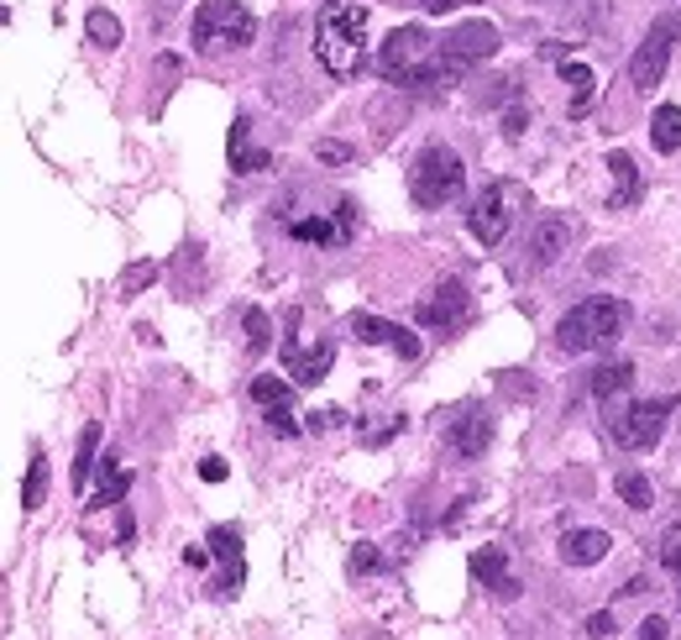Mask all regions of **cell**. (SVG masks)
<instances>
[{"instance_id":"cell-1","label":"cell","mask_w":681,"mask_h":640,"mask_svg":"<svg viewBox=\"0 0 681 640\" xmlns=\"http://www.w3.org/2000/svg\"><path fill=\"white\" fill-rule=\"evenodd\" d=\"M362 42H367V5L326 0L315 16V59L330 79H352L362 68Z\"/></svg>"},{"instance_id":"cell-2","label":"cell","mask_w":681,"mask_h":640,"mask_svg":"<svg viewBox=\"0 0 681 640\" xmlns=\"http://www.w3.org/2000/svg\"><path fill=\"white\" fill-rule=\"evenodd\" d=\"M623 326H629V305L614 300V294H593V300H582V305H571L562 315L556 347L571 352V357H577V352H614Z\"/></svg>"},{"instance_id":"cell-3","label":"cell","mask_w":681,"mask_h":640,"mask_svg":"<svg viewBox=\"0 0 681 640\" xmlns=\"http://www.w3.org/2000/svg\"><path fill=\"white\" fill-rule=\"evenodd\" d=\"M257 37V16L241 5V0H205L194 5L189 16V42L200 59H220V53H237Z\"/></svg>"},{"instance_id":"cell-4","label":"cell","mask_w":681,"mask_h":640,"mask_svg":"<svg viewBox=\"0 0 681 640\" xmlns=\"http://www.w3.org/2000/svg\"><path fill=\"white\" fill-rule=\"evenodd\" d=\"M462 189H467V163H462V153L445 148V142H430V148L415 158V168H409V200H415L419 211H445V205L462 200Z\"/></svg>"},{"instance_id":"cell-5","label":"cell","mask_w":681,"mask_h":640,"mask_svg":"<svg viewBox=\"0 0 681 640\" xmlns=\"http://www.w3.org/2000/svg\"><path fill=\"white\" fill-rule=\"evenodd\" d=\"M493 53H499V27H493V22H467V27H456L441 42L436 63H430L425 90H456L462 74H472L477 63L493 59Z\"/></svg>"},{"instance_id":"cell-6","label":"cell","mask_w":681,"mask_h":640,"mask_svg":"<svg viewBox=\"0 0 681 640\" xmlns=\"http://www.w3.org/2000/svg\"><path fill=\"white\" fill-rule=\"evenodd\" d=\"M671 415H677V399H645V404H623V394L603 399L608 436H614V447H623V452H645V447H655Z\"/></svg>"},{"instance_id":"cell-7","label":"cell","mask_w":681,"mask_h":640,"mask_svg":"<svg viewBox=\"0 0 681 640\" xmlns=\"http://www.w3.org/2000/svg\"><path fill=\"white\" fill-rule=\"evenodd\" d=\"M436 37L425 27H393L378 48V74L388 85H404V90H425V74L436 63Z\"/></svg>"},{"instance_id":"cell-8","label":"cell","mask_w":681,"mask_h":640,"mask_svg":"<svg viewBox=\"0 0 681 640\" xmlns=\"http://www.w3.org/2000/svg\"><path fill=\"white\" fill-rule=\"evenodd\" d=\"M525 200H530V189L519 179L488 184L472 205H467V231H472L482 247H499L508 237V226H514V215L525 211Z\"/></svg>"},{"instance_id":"cell-9","label":"cell","mask_w":681,"mask_h":640,"mask_svg":"<svg viewBox=\"0 0 681 640\" xmlns=\"http://www.w3.org/2000/svg\"><path fill=\"white\" fill-rule=\"evenodd\" d=\"M467 315H472V294H467V284L462 278H441L430 294H419L415 305V321L425 331H462L467 326Z\"/></svg>"},{"instance_id":"cell-10","label":"cell","mask_w":681,"mask_h":640,"mask_svg":"<svg viewBox=\"0 0 681 640\" xmlns=\"http://www.w3.org/2000/svg\"><path fill=\"white\" fill-rule=\"evenodd\" d=\"M681 32V16H660L651 32H645V42L634 48V59H629V79H634V90H655L660 85V74H666V63H671V42H677Z\"/></svg>"},{"instance_id":"cell-11","label":"cell","mask_w":681,"mask_h":640,"mask_svg":"<svg viewBox=\"0 0 681 640\" xmlns=\"http://www.w3.org/2000/svg\"><path fill=\"white\" fill-rule=\"evenodd\" d=\"M278 357H283V378H294V389H315V384L330 373V363H336V341L320 336L315 347H299L294 336H283Z\"/></svg>"},{"instance_id":"cell-12","label":"cell","mask_w":681,"mask_h":640,"mask_svg":"<svg viewBox=\"0 0 681 640\" xmlns=\"http://www.w3.org/2000/svg\"><path fill=\"white\" fill-rule=\"evenodd\" d=\"M571 231H577V221L562 211H545L540 221L530 226V268H556L566 252H571Z\"/></svg>"},{"instance_id":"cell-13","label":"cell","mask_w":681,"mask_h":640,"mask_svg":"<svg viewBox=\"0 0 681 640\" xmlns=\"http://www.w3.org/2000/svg\"><path fill=\"white\" fill-rule=\"evenodd\" d=\"M352 331L362 347H388L393 357H404V363H415L419 357V336L409 326H393L383 315H367V310H356L352 315Z\"/></svg>"},{"instance_id":"cell-14","label":"cell","mask_w":681,"mask_h":640,"mask_svg":"<svg viewBox=\"0 0 681 640\" xmlns=\"http://www.w3.org/2000/svg\"><path fill=\"white\" fill-rule=\"evenodd\" d=\"M205 541H210V551H215V562H220L215 593H220V599H237L241 582H247V567H241V530L237 525H215Z\"/></svg>"},{"instance_id":"cell-15","label":"cell","mask_w":681,"mask_h":640,"mask_svg":"<svg viewBox=\"0 0 681 640\" xmlns=\"http://www.w3.org/2000/svg\"><path fill=\"white\" fill-rule=\"evenodd\" d=\"M445 441H451V452L462 462H477L488 447H493V421H488V410H477V404H467L456 421H451V430H445Z\"/></svg>"},{"instance_id":"cell-16","label":"cell","mask_w":681,"mask_h":640,"mask_svg":"<svg viewBox=\"0 0 681 640\" xmlns=\"http://www.w3.org/2000/svg\"><path fill=\"white\" fill-rule=\"evenodd\" d=\"M472 578L477 582H488L499 599H519V578L508 573V556H504V547H477L472 551Z\"/></svg>"},{"instance_id":"cell-17","label":"cell","mask_w":681,"mask_h":640,"mask_svg":"<svg viewBox=\"0 0 681 640\" xmlns=\"http://www.w3.org/2000/svg\"><path fill=\"white\" fill-rule=\"evenodd\" d=\"M556 551H562L566 567H597V562L614 551V536H608V530H566Z\"/></svg>"},{"instance_id":"cell-18","label":"cell","mask_w":681,"mask_h":640,"mask_svg":"<svg viewBox=\"0 0 681 640\" xmlns=\"http://www.w3.org/2000/svg\"><path fill=\"white\" fill-rule=\"evenodd\" d=\"M226 148H231V168H237V174H267V168H273V153H267V148H252V122H247V116H237Z\"/></svg>"},{"instance_id":"cell-19","label":"cell","mask_w":681,"mask_h":640,"mask_svg":"<svg viewBox=\"0 0 681 640\" xmlns=\"http://www.w3.org/2000/svg\"><path fill=\"white\" fill-rule=\"evenodd\" d=\"M608 168H614V200H608V211H629L640 200V168H634L629 153H608Z\"/></svg>"},{"instance_id":"cell-20","label":"cell","mask_w":681,"mask_h":640,"mask_svg":"<svg viewBox=\"0 0 681 640\" xmlns=\"http://www.w3.org/2000/svg\"><path fill=\"white\" fill-rule=\"evenodd\" d=\"M651 148L655 153H681V105H655Z\"/></svg>"},{"instance_id":"cell-21","label":"cell","mask_w":681,"mask_h":640,"mask_svg":"<svg viewBox=\"0 0 681 640\" xmlns=\"http://www.w3.org/2000/svg\"><path fill=\"white\" fill-rule=\"evenodd\" d=\"M289 237H294V242L346 247V231H341V226H330L326 215H299V221H289Z\"/></svg>"},{"instance_id":"cell-22","label":"cell","mask_w":681,"mask_h":640,"mask_svg":"<svg viewBox=\"0 0 681 640\" xmlns=\"http://www.w3.org/2000/svg\"><path fill=\"white\" fill-rule=\"evenodd\" d=\"M100 441H105V430H100V421H89V426L79 430V452H74V473H68V484L74 488L89 484V467L100 462Z\"/></svg>"},{"instance_id":"cell-23","label":"cell","mask_w":681,"mask_h":640,"mask_svg":"<svg viewBox=\"0 0 681 640\" xmlns=\"http://www.w3.org/2000/svg\"><path fill=\"white\" fill-rule=\"evenodd\" d=\"M614 493H619L629 510H651L655 504V488L640 467H619V473H614Z\"/></svg>"},{"instance_id":"cell-24","label":"cell","mask_w":681,"mask_h":640,"mask_svg":"<svg viewBox=\"0 0 681 640\" xmlns=\"http://www.w3.org/2000/svg\"><path fill=\"white\" fill-rule=\"evenodd\" d=\"M42 499H48V452H42V447H31L27 484H22V510L37 515V510H42Z\"/></svg>"},{"instance_id":"cell-25","label":"cell","mask_w":681,"mask_h":640,"mask_svg":"<svg viewBox=\"0 0 681 640\" xmlns=\"http://www.w3.org/2000/svg\"><path fill=\"white\" fill-rule=\"evenodd\" d=\"M562 79L571 85V116H588V105H593V90H597L593 68H588V63H562Z\"/></svg>"},{"instance_id":"cell-26","label":"cell","mask_w":681,"mask_h":640,"mask_svg":"<svg viewBox=\"0 0 681 640\" xmlns=\"http://www.w3.org/2000/svg\"><path fill=\"white\" fill-rule=\"evenodd\" d=\"M629 384H634V367L623 363V357H614V363H603V367L593 373V394H597V399H614V394H623Z\"/></svg>"},{"instance_id":"cell-27","label":"cell","mask_w":681,"mask_h":640,"mask_svg":"<svg viewBox=\"0 0 681 640\" xmlns=\"http://www.w3.org/2000/svg\"><path fill=\"white\" fill-rule=\"evenodd\" d=\"M85 32H89L94 48H121V22L105 11V5H94V11L85 16Z\"/></svg>"},{"instance_id":"cell-28","label":"cell","mask_w":681,"mask_h":640,"mask_svg":"<svg viewBox=\"0 0 681 640\" xmlns=\"http://www.w3.org/2000/svg\"><path fill=\"white\" fill-rule=\"evenodd\" d=\"M241 336H247V352L252 357H263L267 347H273V321H267V310H247V321H241Z\"/></svg>"},{"instance_id":"cell-29","label":"cell","mask_w":681,"mask_h":640,"mask_svg":"<svg viewBox=\"0 0 681 640\" xmlns=\"http://www.w3.org/2000/svg\"><path fill=\"white\" fill-rule=\"evenodd\" d=\"M148 284H157V263H152V258H142V263H131V268L121 274L116 294H121V300H137V294H142Z\"/></svg>"},{"instance_id":"cell-30","label":"cell","mask_w":681,"mask_h":640,"mask_svg":"<svg viewBox=\"0 0 681 640\" xmlns=\"http://www.w3.org/2000/svg\"><path fill=\"white\" fill-rule=\"evenodd\" d=\"M126 493H131V473H126V467H121L116 478L105 473V484H100V493L89 499V510H121V499H126Z\"/></svg>"},{"instance_id":"cell-31","label":"cell","mask_w":681,"mask_h":640,"mask_svg":"<svg viewBox=\"0 0 681 640\" xmlns=\"http://www.w3.org/2000/svg\"><path fill=\"white\" fill-rule=\"evenodd\" d=\"M289 389H294V378H252V399L273 410V404H289Z\"/></svg>"},{"instance_id":"cell-32","label":"cell","mask_w":681,"mask_h":640,"mask_svg":"<svg viewBox=\"0 0 681 640\" xmlns=\"http://www.w3.org/2000/svg\"><path fill=\"white\" fill-rule=\"evenodd\" d=\"M660 567H666V573H677V582H681V525H671V530H666V541H660Z\"/></svg>"},{"instance_id":"cell-33","label":"cell","mask_w":681,"mask_h":640,"mask_svg":"<svg viewBox=\"0 0 681 640\" xmlns=\"http://www.w3.org/2000/svg\"><path fill=\"white\" fill-rule=\"evenodd\" d=\"M263 421H267V430H273V436H283V441H289V436H299V421L289 415V404H273Z\"/></svg>"},{"instance_id":"cell-34","label":"cell","mask_w":681,"mask_h":640,"mask_svg":"<svg viewBox=\"0 0 681 640\" xmlns=\"http://www.w3.org/2000/svg\"><path fill=\"white\" fill-rule=\"evenodd\" d=\"M315 158H320V163H330V168H346L356 153L346 148V142H330V137H326V142H315Z\"/></svg>"},{"instance_id":"cell-35","label":"cell","mask_w":681,"mask_h":640,"mask_svg":"<svg viewBox=\"0 0 681 640\" xmlns=\"http://www.w3.org/2000/svg\"><path fill=\"white\" fill-rule=\"evenodd\" d=\"M341 421H346V415H341L336 404H326V410H310V415H304V426L315 430V436H326V430H336Z\"/></svg>"},{"instance_id":"cell-36","label":"cell","mask_w":681,"mask_h":640,"mask_svg":"<svg viewBox=\"0 0 681 640\" xmlns=\"http://www.w3.org/2000/svg\"><path fill=\"white\" fill-rule=\"evenodd\" d=\"M378 567H383L378 547H373V541H356L352 547V573H378Z\"/></svg>"},{"instance_id":"cell-37","label":"cell","mask_w":681,"mask_h":640,"mask_svg":"<svg viewBox=\"0 0 681 640\" xmlns=\"http://www.w3.org/2000/svg\"><path fill=\"white\" fill-rule=\"evenodd\" d=\"M399 430H404V415H383V426L362 430V441H367V447H383V441H393Z\"/></svg>"},{"instance_id":"cell-38","label":"cell","mask_w":681,"mask_h":640,"mask_svg":"<svg viewBox=\"0 0 681 640\" xmlns=\"http://www.w3.org/2000/svg\"><path fill=\"white\" fill-rule=\"evenodd\" d=\"M614 630H619V619H614V614H608V610L588 614V640H608V636H614Z\"/></svg>"},{"instance_id":"cell-39","label":"cell","mask_w":681,"mask_h":640,"mask_svg":"<svg viewBox=\"0 0 681 640\" xmlns=\"http://www.w3.org/2000/svg\"><path fill=\"white\" fill-rule=\"evenodd\" d=\"M226 473H231L226 457H205V462H200V478H205V484H226Z\"/></svg>"},{"instance_id":"cell-40","label":"cell","mask_w":681,"mask_h":640,"mask_svg":"<svg viewBox=\"0 0 681 640\" xmlns=\"http://www.w3.org/2000/svg\"><path fill=\"white\" fill-rule=\"evenodd\" d=\"M525 122H530V111H525V105H514V111L504 116V137H525Z\"/></svg>"},{"instance_id":"cell-41","label":"cell","mask_w":681,"mask_h":640,"mask_svg":"<svg viewBox=\"0 0 681 640\" xmlns=\"http://www.w3.org/2000/svg\"><path fill=\"white\" fill-rule=\"evenodd\" d=\"M210 556H215V551H210V541H205V547H184V562H189L194 573H205V567H210Z\"/></svg>"},{"instance_id":"cell-42","label":"cell","mask_w":681,"mask_h":640,"mask_svg":"<svg viewBox=\"0 0 681 640\" xmlns=\"http://www.w3.org/2000/svg\"><path fill=\"white\" fill-rule=\"evenodd\" d=\"M430 16H445V11H462V5H477V0H419Z\"/></svg>"},{"instance_id":"cell-43","label":"cell","mask_w":681,"mask_h":640,"mask_svg":"<svg viewBox=\"0 0 681 640\" xmlns=\"http://www.w3.org/2000/svg\"><path fill=\"white\" fill-rule=\"evenodd\" d=\"M640 640H666V619H660V614H651V619L640 625Z\"/></svg>"}]
</instances>
